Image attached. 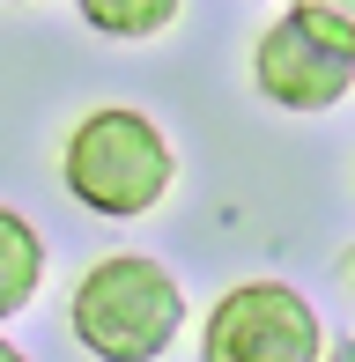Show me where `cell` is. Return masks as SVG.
<instances>
[{"label":"cell","instance_id":"1","mask_svg":"<svg viewBox=\"0 0 355 362\" xmlns=\"http://www.w3.org/2000/svg\"><path fill=\"white\" fill-rule=\"evenodd\" d=\"M67 325L96 362H156V355H170L178 325H185L178 274L149 252H111L74 281Z\"/></svg>","mask_w":355,"mask_h":362},{"label":"cell","instance_id":"2","mask_svg":"<svg viewBox=\"0 0 355 362\" xmlns=\"http://www.w3.org/2000/svg\"><path fill=\"white\" fill-rule=\"evenodd\" d=\"M59 177H67V192L89 207V215L134 222V215H149V207L170 192V177H178V156H170L163 126H156L149 111L104 104V111H89V119L67 134Z\"/></svg>","mask_w":355,"mask_h":362},{"label":"cell","instance_id":"3","mask_svg":"<svg viewBox=\"0 0 355 362\" xmlns=\"http://www.w3.org/2000/svg\"><path fill=\"white\" fill-rule=\"evenodd\" d=\"M200 362H326V333L289 281H237L207 310Z\"/></svg>","mask_w":355,"mask_h":362},{"label":"cell","instance_id":"4","mask_svg":"<svg viewBox=\"0 0 355 362\" xmlns=\"http://www.w3.org/2000/svg\"><path fill=\"white\" fill-rule=\"evenodd\" d=\"M252 81H260V96H267V104H281V111H326V104H341V96H348L355 52L326 45L296 8H289L281 23H267L260 45H252Z\"/></svg>","mask_w":355,"mask_h":362},{"label":"cell","instance_id":"5","mask_svg":"<svg viewBox=\"0 0 355 362\" xmlns=\"http://www.w3.org/2000/svg\"><path fill=\"white\" fill-rule=\"evenodd\" d=\"M37 281H45V237L15 215V207H0V325H8L15 310H30Z\"/></svg>","mask_w":355,"mask_h":362},{"label":"cell","instance_id":"6","mask_svg":"<svg viewBox=\"0 0 355 362\" xmlns=\"http://www.w3.org/2000/svg\"><path fill=\"white\" fill-rule=\"evenodd\" d=\"M74 8L104 37H156V30L178 23V0H74Z\"/></svg>","mask_w":355,"mask_h":362},{"label":"cell","instance_id":"7","mask_svg":"<svg viewBox=\"0 0 355 362\" xmlns=\"http://www.w3.org/2000/svg\"><path fill=\"white\" fill-rule=\"evenodd\" d=\"M296 15H303V23H311L326 45L355 52V0H296Z\"/></svg>","mask_w":355,"mask_h":362},{"label":"cell","instance_id":"8","mask_svg":"<svg viewBox=\"0 0 355 362\" xmlns=\"http://www.w3.org/2000/svg\"><path fill=\"white\" fill-rule=\"evenodd\" d=\"M326 362H355V340H341V348H333V355H326Z\"/></svg>","mask_w":355,"mask_h":362},{"label":"cell","instance_id":"9","mask_svg":"<svg viewBox=\"0 0 355 362\" xmlns=\"http://www.w3.org/2000/svg\"><path fill=\"white\" fill-rule=\"evenodd\" d=\"M0 362H30V355H23V348H8V340H0Z\"/></svg>","mask_w":355,"mask_h":362}]
</instances>
